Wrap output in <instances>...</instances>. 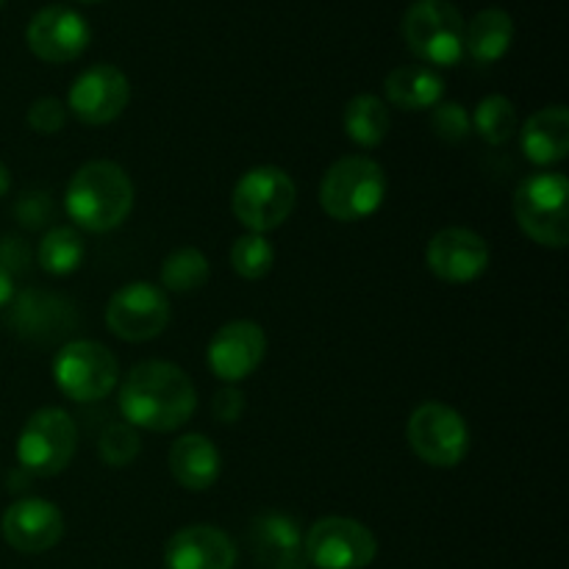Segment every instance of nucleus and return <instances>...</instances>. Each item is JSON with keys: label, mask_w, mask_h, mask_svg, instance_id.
<instances>
[{"label": "nucleus", "mask_w": 569, "mask_h": 569, "mask_svg": "<svg viewBox=\"0 0 569 569\" xmlns=\"http://www.w3.org/2000/svg\"><path fill=\"white\" fill-rule=\"evenodd\" d=\"M198 392L187 372L170 361H142L120 387V411L128 426L167 433L187 426Z\"/></svg>", "instance_id": "f257e3e1"}, {"label": "nucleus", "mask_w": 569, "mask_h": 569, "mask_svg": "<svg viewBox=\"0 0 569 569\" xmlns=\"http://www.w3.org/2000/svg\"><path fill=\"white\" fill-rule=\"evenodd\" d=\"M64 209L83 231H114L133 209L131 178L114 161H87L67 183Z\"/></svg>", "instance_id": "f03ea898"}, {"label": "nucleus", "mask_w": 569, "mask_h": 569, "mask_svg": "<svg viewBox=\"0 0 569 569\" xmlns=\"http://www.w3.org/2000/svg\"><path fill=\"white\" fill-rule=\"evenodd\" d=\"M387 198V172L370 156L333 161L320 183V206L331 220L361 222L376 214Z\"/></svg>", "instance_id": "7ed1b4c3"}, {"label": "nucleus", "mask_w": 569, "mask_h": 569, "mask_svg": "<svg viewBox=\"0 0 569 569\" xmlns=\"http://www.w3.org/2000/svg\"><path fill=\"white\" fill-rule=\"evenodd\" d=\"M517 226L542 248L561 250L569 242V181L565 172H533L515 192Z\"/></svg>", "instance_id": "20e7f679"}, {"label": "nucleus", "mask_w": 569, "mask_h": 569, "mask_svg": "<svg viewBox=\"0 0 569 569\" xmlns=\"http://www.w3.org/2000/svg\"><path fill=\"white\" fill-rule=\"evenodd\" d=\"M403 39L426 67H453L465 56V17L450 0H415L403 17Z\"/></svg>", "instance_id": "39448f33"}, {"label": "nucleus", "mask_w": 569, "mask_h": 569, "mask_svg": "<svg viewBox=\"0 0 569 569\" xmlns=\"http://www.w3.org/2000/svg\"><path fill=\"white\" fill-rule=\"evenodd\" d=\"M298 200V189L281 167H253L237 181L231 194L233 217L250 233H267L289 220Z\"/></svg>", "instance_id": "423d86ee"}, {"label": "nucleus", "mask_w": 569, "mask_h": 569, "mask_svg": "<svg viewBox=\"0 0 569 569\" xmlns=\"http://www.w3.org/2000/svg\"><path fill=\"white\" fill-rule=\"evenodd\" d=\"M53 381L64 398L76 403H98L114 392L120 381V365L106 345L92 339H72L56 353Z\"/></svg>", "instance_id": "0eeeda50"}, {"label": "nucleus", "mask_w": 569, "mask_h": 569, "mask_svg": "<svg viewBox=\"0 0 569 569\" xmlns=\"http://www.w3.org/2000/svg\"><path fill=\"white\" fill-rule=\"evenodd\" d=\"M78 448V426L64 409H39L28 417L17 439V465L28 476L50 478L67 470Z\"/></svg>", "instance_id": "6e6552de"}, {"label": "nucleus", "mask_w": 569, "mask_h": 569, "mask_svg": "<svg viewBox=\"0 0 569 569\" xmlns=\"http://www.w3.org/2000/svg\"><path fill=\"white\" fill-rule=\"evenodd\" d=\"M406 442L428 467H459L470 453V428L465 417L448 403H422L411 411Z\"/></svg>", "instance_id": "1a4fd4ad"}, {"label": "nucleus", "mask_w": 569, "mask_h": 569, "mask_svg": "<svg viewBox=\"0 0 569 569\" xmlns=\"http://www.w3.org/2000/svg\"><path fill=\"white\" fill-rule=\"evenodd\" d=\"M6 326L31 345H56L78 328V309L70 298L50 289H20L6 306Z\"/></svg>", "instance_id": "9d476101"}, {"label": "nucleus", "mask_w": 569, "mask_h": 569, "mask_svg": "<svg viewBox=\"0 0 569 569\" xmlns=\"http://www.w3.org/2000/svg\"><path fill=\"white\" fill-rule=\"evenodd\" d=\"M303 553L317 569H365L376 561L378 542L359 520L322 517L303 537Z\"/></svg>", "instance_id": "9b49d317"}, {"label": "nucleus", "mask_w": 569, "mask_h": 569, "mask_svg": "<svg viewBox=\"0 0 569 569\" xmlns=\"http://www.w3.org/2000/svg\"><path fill=\"white\" fill-rule=\"evenodd\" d=\"M170 317L167 292L148 281L126 283L106 306V326L126 342H150L170 326Z\"/></svg>", "instance_id": "f8f14e48"}, {"label": "nucleus", "mask_w": 569, "mask_h": 569, "mask_svg": "<svg viewBox=\"0 0 569 569\" xmlns=\"http://www.w3.org/2000/svg\"><path fill=\"white\" fill-rule=\"evenodd\" d=\"M131 103V81L114 64H94L72 81L67 111L83 126H109Z\"/></svg>", "instance_id": "ddd939ff"}, {"label": "nucleus", "mask_w": 569, "mask_h": 569, "mask_svg": "<svg viewBox=\"0 0 569 569\" xmlns=\"http://www.w3.org/2000/svg\"><path fill=\"white\" fill-rule=\"evenodd\" d=\"M89 39H92V31H89L87 17L59 3L39 9L26 28L28 50L48 64L76 61L89 48Z\"/></svg>", "instance_id": "4468645a"}, {"label": "nucleus", "mask_w": 569, "mask_h": 569, "mask_svg": "<svg viewBox=\"0 0 569 569\" xmlns=\"http://www.w3.org/2000/svg\"><path fill=\"white\" fill-rule=\"evenodd\" d=\"M426 264L439 281L445 283H472L487 272L489 244L481 233L470 228L450 226L433 233L426 248Z\"/></svg>", "instance_id": "2eb2a0df"}, {"label": "nucleus", "mask_w": 569, "mask_h": 569, "mask_svg": "<svg viewBox=\"0 0 569 569\" xmlns=\"http://www.w3.org/2000/svg\"><path fill=\"white\" fill-rule=\"evenodd\" d=\"M264 328L253 320H233L226 322L211 337L209 350H206V361H209V370L220 381L239 383L259 370V365L264 361Z\"/></svg>", "instance_id": "dca6fc26"}, {"label": "nucleus", "mask_w": 569, "mask_h": 569, "mask_svg": "<svg viewBox=\"0 0 569 569\" xmlns=\"http://www.w3.org/2000/svg\"><path fill=\"white\" fill-rule=\"evenodd\" d=\"M0 531L9 548L17 553L37 556L56 548L64 537V517L59 506L44 498H22L6 509Z\"/></svg>", "instance_id": "f3484780"}, {"label": "nucleus", "mask_w": 569, "mask_h": 569, "mask_svg": "<svg viewBox=\"0 0 569 569\" xmlns=\"http://www.w3.org/2000/svg\"><path fill=\"white\" fill-rule=\"evenodd\" d=\"M167 569H233L237 548L222 528L187 526L170 537L164 548Z\"/></svg>", "instance_id": "a211bd4d"}, {"label": "nucleus", "mask_w": 569, "mask_h": 569, "mask_svg": "<svg viewBox=\"0 0 569 569\" xmlns=\"http://www.w3.org/2000/svg\"><path fill=\"white\" fill-rule=\"evenodd\" d=\"M250 550L267 569H300L303 565V531L298 522L278 511H267L250 522Z\"/></svg>", "instance_id": "6ab92c4d"}, {"label": "nucleus", "mask_w": 569, "mask_h": 569, "mask_svg": "<svg viewBox=\"0 0 569 569\" xmlns=\"http://www.w3.org/2000/svg\"><path fill=\"white\" fill-rule=\"evenodd\" d=\"M172 478L189 492H206L217 483L222 472V456L203 433H183L176 439L167 456Z\"/></svg>", "instance_id": "aec40b11"}, {"label": "nucleus", "mask_w": 569, "mask_h": 569, "mask_svg": "<svg viewBox=\"0 0 569 569\" xmlns=\"http://www.w3.org/2000/svg\"><path fill=\"white\" fill-rule=\"evenodd\" d=\"M522 153L537 167L559 164L569 153V111L567 106H545L526 120L520 131Z\"/></svg>", "instance_id": "412c9836"}, {"label": "nucleus", "mask_w": 569, "mask_h": 569, "mask_svg": "<svg viewBox=\"0 0 569 569\" xmlns=\"http://www.w3.org/2000/svg\"><path fill=\"white\" fill-rule=\"evenodd\" d=\"M383 94L389 103L403 111H426L442 103L445 78L433 67L403 64L389 72L383 81Z\"/></svg>", "instance_id": "4be33fe9"}, {"label": "nucleus", "mask_w": 569, "mask_h": 569, "mask_svg": "<svg viewBox=\"0 0 569 569\" xmlns=\"http://www.w3.org/2000/svg\"><path fill=\"white\" fill-rule=\"evenodd\" d=\"M515 42V20L503 9H483L465 26V53L478 64H495Z\"/></svg>", "instance_id": "5701e85b"}, {"label": "nucleus", "mask_w": 569, "mask_h": 569, "mask_svg": "<svg viewBox=\"0 0 569 569\" xmlns=\"http://www.w3.org/2000/svg\"><path fill=\"white\" fill-rule=\"evenodd\" d=\"M342 128L359 148H378L392 128L387 103L378 94H356L342 114Z\"/></svg>", "instance_id": "b1692460"}, {"label": "nucleus", "mask_w": 569, "mask_h": 569, "mask_svg": "<svg viewBox=\"0 0 569 569\" xmlns=\"http://www.w3.org/2000/svg\"><path fill=\"white\" fill-rule=\"evenodd\" d=\"M37 261L50 276H70L83 261V239L76 228L56 226L42 237L37 250Z\"/></svg>", "instance_id": "393cba45"}, {"label": "nucleus", "mask_w": 569, "mask_h": 569, "mask_svg": "<svg viewBox=\"0 0 569 569\" xmlns=\"http://www.w3.org/2000/svg\"><path fill=\"white\" fill-rule=\"evenodd\" d=\"M209 259L198 248H178L161 261V289L187 295L198 292L209 281Z\"/></svg>", "instance_id": "a878e982"}, {"label": "nucleus", "mask_w": 569, "mask_h": 569, "mask_svg": "<svg viewBox=\"0 0 569 569\" xmlns=\"http://www.w3.org/2000/svg\"><path fill=\"white\" fill-rule=\"evenodd\" d=\"M472 131L483 139L487 144H506L520 128V117H517L515 103L503 94H489L476 106L470 117Z\"/></svg>", "instance_id": "bb28decb"}, {"label": "nucleus", "mask_w": 569, "mask_h": 569, "mask_svg": "<svg viewBox=\"0 0 569 569\" xmlns=\"http://www.w3.org/2000/svg\"><path fill=\"white\" fill-rule=\"evenodd\" d=\"M276 264V248L264 233H244L231 244V267L237 276L259 281Z\"/></svg>", "instance_id": "cd10ccee"}, {"label": "nucleus", "mask_w": 569, "mask_h": 569, "mask_svg": "<svg viewBox=\"0 0 569 569\" xmlns=\"http://www.w3.org/2000/svg\"><path fill=\"white\" fill-rule=\"evenodd\" d=\"M139 448H142V442H139L137 428L128 426L126 420L111 422L98 439L100 461H103L106 467H111V470H122V467L133 465L139 456Z\"/></svg>", "instance_id": "c85d7f7f"}, {"label": "nucleus", "mask_w": 569, "mask_h": 569, "mask_svg": "<svg viewBox=\"0 0 569 569\" xmlns=\"http://www.w3.org/2000/svg\"><path fill=\"white\" fill-rule=\"evenodd\" d=\"M14 220L20 222L26 231H42L56 214V200L48 189H26L20 198L14 200Z\"/></svg>", "instance_id": "c756f323"}, {"label": "nucleus", "mask_w": 569, "mask_h": 569, "mask_svg": "<svg viewBox=\"0 0 569 569\" xmlns=\"http://www.w3.org/2000/svg\"><path fill=\"white\" fill-rule=\"evenodd\" d=\"M431 128L442 142L459 144L470 137L472 122L461 103H437L431 109Z\"/></svg>", "instance_id": "7c9ffc66"}, {"label": "nucleus", "mask_w": 569, "mask_h": 569, "mask_svg": "<svg viewBox=\"0 0 569 569\" xmlns=\"http://www.w3.org/2000/svg\"><path fill=\"white\" fill-rule=\"evenodd\" d=\"M26 120L31 131L42 133V137H53L67 126V106L59 98H39L28 106Z\"/></svg>", "instance_id": "2f4dec72"}, {"label": "nucleus", "mask_w": 569, "mask_h": 569, "mask_svg": "<svg viewBox=\"0 0 569 569\" xmlns=\"http://www.w3.org/2000/svg\"><path fill=\"white\" fill-rule=\"evenodd\" d=\"M31 264H33V250L26 239L14 237V233L0 237V267H3L11 278L26 276V272L31 270Z\"/></svg>", "instance_id": "473e14b6"}, {"label": "nucleus", "mask_w": 569, "mask_h": 569, "mask_svg": "<svg viewBox=\"0 0 569 569\" xmlns=\"http://www.w3.org/2000/svg\"><path fill=\"white\" fill-rule=\"evenodd\" d=\"M211 411H214V417L222 426H233V422L242 420L244 415V392L237 383H226V387L214 395V400H211Z\"/></svg>", "instance_id": "72a5a7b5"}, {"label": "nucleus", "mask_w": 569, "mask_h": 569, "mask_svg": "<svg viewBox=\"0 0 569 569\" xmlns=\"http://www.w3.org/2000/svg\"><path fill=\"white\" fill-rule=\"evenodd\" d=\"M14 278L9 276V272L3 270V267H0V309H6V306H9V300L14 298Z\"/></svg>", "instance_id": "f704fd0d"}, {"label": "nucleus", "mask_w": 569, "mask_h": 569, "mask_svg": "<svg viewBox=\"0 0 569 569\" xmlns=\"http://www.w3.org/2000/svg\"><path fill=\"white\" fill-rule=\"evenodd\" d=\"M31 478L33 476H28L26 470H20V467H17V470L9 476V489H11V492H22V489L28 487V481H31Z\"/></svg>", "instance_id": "c9c22d12"}, {"label": "nucleus", "mask_w": 569, "mask_h": 569, "mask_svg": "<svg viewBox=\"0 0 569 569\" xmlns=\"http://www.w3.org/2000/svg\"><path fill=\"white\" fill-rule=\"evenodd\" d=\"M9 189H11V172H9V167L0 161V198H6V194H9Z\"/></svg>", "instance_id": "e433bc0d"}, {"label": "nucleus", "mask_w": 569, "mask_h": 569, "mask_svg": "<svg viewBox=\"0 0 569 569\" xmlns=\"http://www.w3.org/2000/svg\"><path fill=\"white\" fill-rule=\"evenodd\" d=\"M81 3H98V0H81Z\"/></svg>", "instance_id": "4c0bfd02"}, {"label": "nucleus", "mask_w": 569, "mask_h": 569, "mask_svg": "<svg viewBox=\"0 0 569 569\" xmlns=\"http://www.w3.org/2000/svg\"><path fill=\"white\" fill-rule=\"evenodd\" d=\"M6 3V0H0V6H3Z\"/></svg>", "instance_id": "58836bf2"}]
</instances>
